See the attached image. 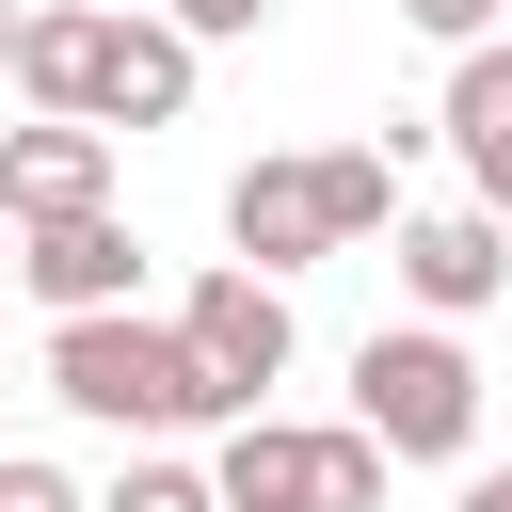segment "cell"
Returning a JSON list of instances; mask_svg holds the SVG:
<instances>
[{
	"label": "cell",
	"instance_id": "6da1fadb",
	"mask_svg": "<svg viewBox=\"0 0 512 512\" xmlns=\"http://www.w3.org/2000/svg\"><path fill=\"white\" fill-rule=\"evenodd\" d=\"M48 400H64V416H96V432H128V448H176V432H224V416H240V400L192 368V336H176V320H144V304L48 320Z\"/></svg>",
	"mask_w": 512,
	"mask_h": 512
},
{
	"label": "cell",
	"instance_id": "7a4b0ae2",
	"mask_svg": "<svg viewBox=\"0 0 512 512\" xmlns=\"http://www.w3.org/2000/svg\"><path fill=\"white\" fill-rule=\"evenodd\" d=\"M352 432L384 464H464L480 448V352L448 320H368L352 336Z\"/></svg>",
	"mask_w": 512,
	"mask_h": 512
},
{
	"label": "cell",
	"instance_id": "3957f363",
	"mask_svg": "<svg viewBox=\"0 0 512 512\" xmlns=\"http://www.w3.org/2000/svg\"><path fill=\"white\" fill-rule=\"evenodd\" d=\"M208 496L224 512H384V448L352 432V416H224V448H208Z\"/></svg>",
	"mask_w": 512,
	"mask_h": 512
},
{
	"label": "cell",
	"instance_id": "277c9868",
	"mask_svg": "<svg viewBox=\"0 0 512 512\" xmlns=\"http://www.w3.org/2000/svg\"><path fill=\"white\" fill-rule=\"evenodd\" d=\"M176 336H192V368H208V384H224L240 416H256V400L288 384V352H304V320H288V288H272V272H240V256L176 288Z\"/></svg>",
	"mask_w": 512,
	"mask_h": 512
},
{
	"label": "cell",
	"instance_id": "5b68a950",
	"mask_svg": "<svg viewBox=\"0 0 512 512\" xmlns=\"http://www.w3.org/2000/svg\"><path fill=\"white\" fill-rule=\"evenodd\" d=\"M224 240H240V272H320V256H352V224H336V176H320V144L304 160H240L224 176Z\"/></svg>",
	"mask_w": 512,
	"mask_h": 512
},
{
	"label": "cell",
	"instance_id": "8992f818",
	"mask_svg": "<svg viewBox=\"0 0 512 512\" xmlns=\"http://www.w3.org/2000/svg\"><path fill=\"white\" fill-rule=\"evenodd\" d=\"M384 256H400V304H416V320H448V336L512 288V224H496V208H400V224H384Z\"/></svg>",
	"mask_w": 512,
	"mask_h": 512
},
{
	"label": "cell",
	"instance_id": "52a82bcc",
	"mask_svg": "<svg viewBox=\"0 0 512 512\" xmlns=\"http://www.w3.org/2000/svg\"><path fill=\"white\" fill-rule=\"evenodd\" d=\"M16 288H32L48 320L144 304V240H128V208H64V224H16Z\"/></svg>",
	"mask_w": 512,
	"mask_h": 512
},
{
	"label": "cell",
	"instance_id": "ba28073f",
	"mask_svg": "<svg viewBox=\"0 0 512 512\" xmlns=\"http://www.w3.org/2000/svg\"><path fill=\"white\" fill-rule=\"evenodd\" d=\"M64 208H112V128H0V224H64Z\"/></svg>",
	"mask_w": 512,
	"mask_h": 512
},
{
	"label": "cell",
	"instance_id": "9c48e42d",
	"mask_svg": "<svg viewBox=\"0 0 512 512\" xmlns=\"http://www.w3.org/2000/svg\"><path fill=\"white\" fill-rule=\"evenodd\" d=\"M192 80H208V48H192L176 16H112V48H96V128H176Z\"/></svg>",
	"mask_w": 512,
	"mask_h": 512
},
{
	"label": "cell",
	"instance_id": "30bf717a",
	"mask_svg": "<svg viewBox=\"0 0 512 512\" xmlns=\"http://www.w3.org/2000/svg\"><path fill=\"white\" fill-rule=\"evenodd\" d=\"M432 128L464 144V208H496V224H512V32L448 48V112H432Z\"/></svg>",
	"mask_w": 512,
	"mask_h": 512
},
{
	"label": "cell",
	"instance_id": "8fae6325",
	"mask_svg": "<svg viewBox=\"0 0 512 512\" xmlns=\"http://www.w3.org/2000/svg\"><path fill=\"white\" fill-rule=\"evenodd\" d=\"M96 48H112V0H32L16 16V96L64 112V128H96Z\"/></svg>",
	"mask_w": 512,
	"mask_h": 512
},
{
	"label": "cell",
	"instance_id": "7c38bea8",
	"mask_svg": "<svg viewBox=\"0 0 512 512\" xmlns=\"http://www.w3.org/2000/svg\"><path fill=\"white\" fill-rule=\"evenodd\" d=\"M96 512H224V496H208V464H176V448H128V480H112Z\"/></svg>",
	"mask_w": 512,
	"mask_h": 512
},
{
	"label": "cell",
	"instance_id": "4fadbf2b",
	"mask_svg": "<svg viewBox=\"0 0 512 512\" xmlns=\"http://www.w3.org/2000/svg\"><path fill=\"white\" fill-rule=\"evenodd\" d=\"M0 512H96V496H80L48 448H0Z\"/></svg>",
	"mask_w": 512,
	"mask_h": 512
},
{
	"label": "cell",
	"instance_id": "5bb4252c",
	"mask_svg": "<svg viewBox=\"0 0 512 512\" xmlns=\"http://www.w3.org/2000/svg\"><path fill=\"white\" fill-rule=\"evenodd\" d=\"M496 16H512V0H400V32H432V48H480Z\"/></svg>",
	"mask_w": 512,
	"mask_h": 512
},
{
	"label": "cell",
	"instance_id": "9a60e30c",
	"mask_svg": "<svg viewBox=\"0 0 512 512\" xmlns=\"http://www.w3.org/2000/svg\"><path fill=\"white\" fill-rule=\"evenodd\" d=\"M160 16H176L192 48H240V32H272V0H160Z\"/></svg>",
	"mask_w": 512,
	"mask_h": 512
},
{
	"label": "cell",
	"instance_id": "2e32d148",
	"mask_svg": "<svg viewBox=\"0 0 512 512\" xmlns=\"http://www.w3.org/2000/svg\"><path fill=\"white\" fill-rule=\"evenodd\" d=\"M448 512H512V464H464V496Z\"/></svg>",
	"mask_w": 512,
	"mask_h": 512
},
{
	"label": "cell",
	"instance_id": "e0dca14e",
	"mask_svg": "<svg viewBox=\"0 0 512 512\" xmlns=\"http://www.w3.org/2000/svg\"><path fill=\"white\" fill-rule=\"evenodd\" d=\"M0 96H16V0H0Z\"/></svg>",
	"mask_w": 512,
	"mask_h": 512
}]
</instances>
